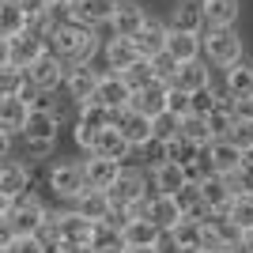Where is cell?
Masks as SVG:
<instances>
[{
    "instance_id": "6da1fadb",
    "label": "cell",
    "mask_w": 253,
    "mask_h": 253,
    "mask_svg": "<svg viewBox=\"0 0 253 253\" xmlns=\"http://www.w3.org/2000/svg\"><path fill=\"white\" fill-rule=\"evenodd\" d=\"M45 45H49L64 64H84V61H95L98 53V34L95 27H87V23H64L57 31L45 34Z\"/></svg>"
},
{
    "instance_id": "7a4b0ae2",
    "label": "cell",
    "mask_w": 253,
    "mask_h": 253,
    "mask_svg": "<svg viewBox=\"0 0 253 253\" xmlns=\"http://www.w3.org/2000/svg\"><path fill=\"white\" fill-rule=\"evenodd\" d=\"M201 53L208 57V64L227 68L231 61L242 57V38L234 27H204L201 31Z\"/></svg>"
},
{
    "instance_id": "3957f363",
    "label": "cell",
    "mask_w": 253,
    "mask_h": 253,
    "mask_svg": "<svg viewBox=\"0 0 253 253\" xmlns=\"http://www.w3.org/2000/svg\"><path fill=\"white\" fill-rule=\"evenodd\" d=\"M204 163H208L211 174L234 178V174L246 167V151L238 148L231 136H215V140H208V144H204Z\"/></svg>"
},
{
    "instance_id": "277c9868",
    "label": "cell",
    "mask_w": 253,
    "mask_h": 253,
    "mask_svg": "<svg viewBox=\"0 0 253 253\" xmlns=\"http://www.w3.org/2000/svg\"><path fill=\"white\" fill-rule=\"evenodd\" d=\"M4 215H8L15 234H38V227H42V219H45V204L27 189V193H19V197H11Z\"/></svg>"
},
{
    "instance_id": "5b68a950",
    "label": "cell",
    "mask_w": 253,
    "mask_h": 253,
    "mask_svg": "<svg viewBox=\"0 0 253 253\" xmlns=\"http://www.w3.org/2000/svg\"><path fill=\"white\" fill-rule=\"evenodd\" d=\"M110 204L114 208H136L144 197H148V178L140 174V170H117V178L110 181V189H106Z\"/></svg>"
},
{
    "instance_id": "8992f818",
    "label": "cell",
    "mask_w": 253,
    "mask_h": 253,
    "mask_svg": "<svg viewBox=\"0 0 253 253\" xmlns=\"http://www.w3.org/2000/svg\"><path fill=\"white\" fill-rule=\"evenodd\" d=\"M23 72H27V80H31L42 95H49V91H57V87H61V80H64V61L49 49V45H45V49L38 53V57L23 68Z\"/></svg>"
},
{
    "instance_id": "52a82bcc",
    "label": "cell",
    "mask_w": 253,
    "mask_h": 253,
    "mask_svg": "<svg viewBox=\"0 0 253 253\" xmlns=\"http://www.w3.org/2000/svg\"><path fill=\"white\" fill-rule=\"evenodd\" d=\"M201 227H204V250H208V246L238 250V242H242V231L231 223L227 211H204V215H201Z\"/></svg>"
},
{
    "instance_id": "ba28073f",
    "label": "cell",
    "mask_w": 253,
    "mask_h": 253,
    "mask_svg": "<svg viewBox=\"0 0 253 253\" xmlns=\"http://www.w3.org/2000/svg\"><path fill=\"white\" fill-rule=\"evenodd\" d=\"M110 125H114L117 132L128 140V148H140L144 140H151V117L140 114V110H132V106L114 110V121H110Z\"/></svg>"
},
{
    "instance_id": "9c48e42d",
    "label": "cell",
    "mask_w": 253,
    "mask_h": 253,
    "mask_svg": "<svg viewBox=\"0 0 253 253\" xmlns=\"http://www.w3.org/2000/svg\"><path fill=\"white\" fill-rule=\"evenodd\" d=\"M167 91H170L167 80L151 76L148 84L132 87V95H128V106H132V110H140V114H148V117H155V114H163V110H167Z\"/></svg>"
},
{
    "instance_id": "30bf717a",
    "label": "cell",
    "mask_w": 253,
    "mask_h": 253,
    "mask_svg": "<svg viewBox=\"0 0 253 253\" xmlns=\"http://www.w3.org/2000/svg\"><path fill=\"white\" fill-rule=\"evenodd\" d=\"M53 223H57V242L68 246V250H80L87 246V234H91V223L95 219H84L80 211H53Z\"/></svg>"
},
{
    "instance_id": "8fae6325",
    "label": "cell",
    "mask_w": 253,
    "mask_h": 253,
    "mask_svg": "<svg viewBox=\"0 0 253 253\" xmlns=\"http://www.w3.org/2000/svg\"><path fill=\"white\" fill-rule=\"evenodd\" d=\"M197 193H201V204L204 211H223L227 204H231L234 197V181L231 178H223V174H204L201 181H197Z\"/></svg>"
},
{
    "instance_id": "7c38bea8",
    "label": "cell",
    "mask_w": 253,
    "mask_h": 253,
    "mask_svg": "<svg viewBox=\"0 0 253 253\" xmlns=\"http://www.w3.org/2000/svg\"><path fill=\"white\" fill-rule=\"evenodd\" d=\"M211 84V64L201 61V57H193V61H181L178 68H174V76H170V87H178V91H185V95H197L201 87Z\"/></svg>"
},
{
    "instance_id": "4fadbf2b",
    "label": "cell",
    "mask_w": 253,
    "mask_h": 253,
    "mask_svg": "<svg viewBox=\"0 0 253 253\" xmlns=\"http://www.w3.org/2000/svg\"><path fill=\"white\" fill-rule=\"evenodd\" d=\"M128 95H132V87L125 84V76L121 72H106V76H98L91 102L106 106V110H121V106H128Z\"/></svg>"
},
{
    "instance_id": "5bb4252c",
    "label": "cell",
    "mask_w": 253,
    "mask_h": 253,
    "mask_svg": "<svg viewBox=\"0 0 253 253\" xmlns=\"http://www.w3.org/2000/svg\"><path fill=\"white\" fill-rule=\"evenodd\" d=\"M64 91L76 98V102H91V95H95V84H98V72L91 68V61L84 64H64Z\"/></svg>"
},
{
    "instance_id": "9a60e30c",
    "label": "cell",
    "mask_w": 253,
    "mask_h": 253,
    "mask_svg": "<svg viewBox=\"0 0 253 253\" xmlns=\"http://www.w3.org/2000/svg\"><path fill=\"white\" fill-rule=\"evenodd\" d=\"M49 189L57 193L61 201L80 197V193L87 189L84 185V167H80V163H57V167L49 170Z\"/></svg>"
},
{
    "instance_id": "2e32d148",
    "label": "cell",
    "mask_w": 253,
    "mask_h": 253,
    "mask_svg": "<svg viewBox=\"0 0 253 253\" xmlns=\"http://www.w3.org/2000/svg\"><path fill=\"white\" fill-rule=\"evenodd\" d=\"M57 128H61L57 110H49V106H31L27 125H23L19 136H27V140H57Z\"/></svg>"
},
{
    "instance_id": "e0dca14e",
    "label": "cell",
    "mask_w": 253,
    "mask_h": 253,
    "mask_svg": "<svg viewBox=\"0 0 253 253\" xmlns=\"http://www.w3.org/2000/svg\"><path fill=\"white\" fill-rule=\"evenodd\" d=\"M167 234H170V242H174L178 253H201L204 250V227H201V219H193V215H181Z\"/></svg>"
},
{
    "instance_id": "ac0fdd59",
    "label": "cell",
    "mask_w": 253,
    "mask_h": 253,
    "mask_svg": "<svg viewBox=\"0 0 253 253\" xmlns=\"http://www.w3.org/2000/svg\"><path fill=\"white\" fill-rule=\"evenodd\" d=\"M87 151H91V155H106V159H117V163H121L132 148H128V140L121 136L114 125H102V128H95V132H91Z\"/></svg>"
},
{
    "instance_id": "d6986e66",
    "label": "cell",
    "mask_w": 253,
    "mask_h": 253,
    "mask_svg": "<svg viewBox=\"0 0 253 253\" xmlns=\"http://www.w3.org/2000/svg\"><path fill=\"white\" fill-rule=\"evenodd\" d=\"M114 121V110H106V106L98 102H80V121H76V144L80 148H87L91 144V132L102 125H110Z\"/></svg>"
},
{
    "instance_id": "ffe728a7",
    "label": "cell",
    "mask_w": 253,
    "mask_h": 253,
    "mask_svg": "<svg viewBox=\"0 0 253 253\" xmlns=\"http://www.w3.org/2000/svg\"><path fill=\"white\" fill-rule=\"evenodd\" d=\"M8 45H11V61L19 64V68H27V64L38 57V53L45 49V34L38 31V27H27V31H19V34H11L8 38Z\"/></svg>"
},
{
    "instance_id": "44dd1931",
    "label": "cell",
    "mask_w": 253,
    "mask_h": 253,
    "mask_svg": "<svg viewBox=\"0 0 253 253\" xmlns=\"http://www.w3.org/2000/svg\"><path fill=\"white\" fill-rule=\"evenodd\" d=\"M132 38V45H136V53L148 61V57H155V53H163V42H167V23L159 19H144L136 27V31L128 34Z\"/></svg>"
},
{
    "instance_id": "7402d4cb",
    "label": "cell",
    "mask_w": 253,
    "mask_h": 253,
    "mask_svg": "<svg viewBox=\"0 0 253 253\" xmlns=\"http://www.w3.org/2000/svg\"><path fill=\"white\" fill-rule=\"evenodd\" d=\"M144 215H148L159 231L167 234L170 227L181 219V208H178V201H174L170 193H155V197H148V201H144Z\"/></svg>"
},
{
    "instance_id": "603a6c76",
    "label": "cell",
    "mask_w": 253,
    "mask_h": 253,
    "mask_svg": "<svg viewBox=\"0 0 253 253\" xmlns=\"http://www.w3.org/2000/svg\"><path fill=\"white\" fill-rule=\"evenodd\" d=\"M121 238H125V250L128 246H159L163 231H159L144 211H136V215H128V219L121 223Z\"/></svg>"
},
{
    "instance_id": "cb8c5ba5",
    "label": "cell",
    "mask_w": 253,
    "mask_h": 253,
    "mask_svg": "<svg viewBox=\"0 0 253 253\" xmlns=\"http://www.w3.org/2000/svg\"><path fill=\"white\" fill-rule=\"evenodd\" d=\"M80 167H84V185L87 189H110V181L117 178L121 163H117V159H106V155H91V159H84Z\"/></svg>"
},
{
    "instance_id": "d4e9b609",
    "label": "cell",
    "mask_w": 253,
    "mask_h": 253,
    "mask_svg": "<svg viewBox=\"0 0 253 253\" xmlns=\"http://www.w3.org/2000/svg\"><path fill=\"white\" fill-rule=\"evenodd\" d=\"M87 250L91 253H125V238H121V227L106 219L91 223V234H87Z\"/></svg>"
},
{
    "instance_id": "484cf974",
    "label": "cell",
    "mask_w": 253,
    "mask_h": 253,
    "mask_svg": "<svg viewBox=\"0 0 253 253\" xmlns=\"http://www.w3.org/2000/svg\"><path fill=\"white\" fill-rule=\"evenodd\" d=\"M117 0H72V19L76 23H87V27H106L110 15H114Z\"/></svg>"
},
{
    "instance_id": "4316f807",
    "label": "cell",
    "mask_w": 253,
    "mask_h": 253,
    "mask_svg": "<svg viewBox=\"0 0 253 253\" xmlns=\"http://www.w3.org/2000/svg\"><path fill=\"white\" fill-rule=\"evenodd\" d=\"M163 49H167L178 64H181V61H193V57H201V34L167 27V42H163Z\"/></svg>"
},
{
    "instance_id": "83f0119b",
    "label": "cell",
    "mask_w": 253,
    "mask_h": 253,
    "mask_svg": "<svg viewBox=\"0 0 253 253\" xmlns=\"http://www.w3.org/2000/svg\"><path fill=\"white\" fill-rule=\"evenodd\" d=\"M167 27L201 34L204 31V8H201V0H178V4L170 8V23H167Z\"/></svg>"
},
{
    "instance_id": "f1b7e54d",
    "label": "cell",
    "mask_w": 253,
    "mask_h": 253,
    "mask_svg": "<svg viewBox=\"0 0 253 253\" xmlns=\"http://www.w3.org/2000/svg\"><path fill=\"white\" fill-rule=\"evenodd\" d=\"M144 19H148V11L140 8L136 0H117V8H114V15H110V23H106V27H114V34L128 38V34L136 31Z\"/></svg>"
},
{
    "instance_id": "f546056e",
    "label": "cell",
    "mask_w": 253,
    "mask_h": 253,
    "mask_svg": "<svg viewBox=\"0 0 253 253\" xmlns=\"http://www.w3.org/2000/svg\"><path fill=\"white\" fill-rule=\"evenodd\" d=\"M102 53H106V68H110V72H125V68H132V64L140 61L132 38H121V34H114Z\"/></svg>"
},
{
    "instance_id": "4dcf8cb0",
    "label": "cell",
    "mask_w": 253,
    "mask_h": 253,
    "mask_svg": "<svg viewBox=\"0 0 253 253\" xmlns=\"http://www.w3.org/2000/svg\"><path fill=\"white\" fill-rule=\"evenodd\" d=\"M227 95L231 98H253V61L238 57L227 64Z\"/></svg>"
},
{
    "instance_id": "1f68e13d",
    "label": "cell",
    "mask_w": 253,
    "mask_h": 253,
    "mask_svg": "<svg viewBox=\"0 0 253 253\" xmlns=\"http://www.w3.org/2000/svg\"><path fill=\"white\" fill-rule=\"evenodd\" d=\"M31 189V170L15 163V159H0V193H8V197H19V193Z\"/></svg>"
},
{
    "instance_id": "d6a6232c",
    "label": "cell",
    "mask_w": 253,
    "mask_h": 253,
    "mask_svg": "<svg viewBox=\"0 0 253 253\" xmlns=\"http://www.w3.org/2000/svg\"><path fill=\"white\" fill-rule=\"evenodd\" d=\"M27 114H31V106L23 102L19 95H0V128L4 132H23V125H27Z\"/></svg>"
},
{
    "instance_id": "836d02e7",
    "label": "cell",
    "mask_w": 253,
    "mask_h": 253,
    "mask_svg": "<svg viewBox=\"0 0 253 253\" xmlns=\"http://www.w3.org/2000/svg\"><path fill=\"white\" fill-rule=\"evenodd\" d=\"M204 8V27H234L242 4L238 0H201Z\"/></svg>"
},
{
    "instance_id": "e575fe53",
    "label": "cell",
    "mask_w": 253,
    "mask_h": 253,
    "mask_svg": "<svg viewBox=\"0 0 253 253\" xmlns=\"http://www.w3.org/2000/svg\"><path fill=\"white\" fill-rule=\"evenodd\" d=\"M151 181H155L159 193H174V189H181L189 178H185V167H181V163L163 159V163H155V167H151Z\"/></svg>"
},
{
    "instance_id": "d590c367",
    "label": "cell",
    "mask_w": 253,
    "mask_h": 253,
    "mask_svg": "<svg viewBox=\"0 0 253 253\" xmlns=\"http://www.w3.org/2000/svg\"><path fill=\"white\" fill-rule=\"evenodd\" d=\"M68 204H72V211H80L84 219H106V211H110V197H106V189H84Z\"/></svg>"
},
{
    "instance_id": "8d00e7d4",
    "label": "cell",
    "mask_w": 253,
    "mask_h": 253,
    "mask_svg": "<svg viewBox=\"0 0 253 253\" xmlns=\"http://www.w3.org/2000/svg\"><path fill=\"white\" fill-rule=\"evenodd\" d=\"M223 211L231 215V223L238 227V231H253V193H246V189H234L231 204H227Z\"/></svg>"
},
{
    "instance_id": "74e56055",
    "label": "cell",
    "mask_w": 253,
    "mask_h": 253,
    "mask_svg": "<svg viewBox=\"0 0 253 253\" xmlns=\"http://www.w3.org/2000/svg\"><path fill=\"white\" fill-rule=\"evenodd\" d=\"M31 27V19H27V11L19 8V0H0V34L4 38H11V34H19Z\"/></svg>"
},
{
    "instance_id": "f35d334b",
    "label": "cell",
    "mask_w": 253,
    "mask_h": 253,
    "mask_svg": "<svg viewBox=\"0 0 253 253\" xmlns=\"http://www.w3.org/2000/svg\"><path fill=\"white\" fill-rule=\"evenodd\" d=\"M178 136L193 140V144H201V148L211 140L208 121H204V114H201V110H189V114H181V117H178Z\"/></svg>"
},
{
    "instance_id": "ab89813d",
    "label": "cell",
    "mask_w": 253,
    "mask_h": 253,
    "mask_svg": "<svg viewBox=\"0 0 253 253\" xmlns=\"http://www.w3.org/2000/svg\"><path fill=\"white\" fill-rule=\"evenodd\" d=\"M170 197L178 201L181 215H193V219H201V215H204V204H201V193H197V181H185V185H181V189H174Z\"/></svg>"
},
{
    "instance_id": "60d3db41",
    "label": "cell",
    "mask_w": 253,
    "mask_h": 253,
    "mask_svg": "<svg viewBox=\"0 0 253 253\" xmlns=\"http://www.w3.org/2000/svg\"><path fill=\"white\" fill-rule=\"evenodd\" d=\"M201 144H193V140L185 136H170L167 140V159H174V163H181V167H189L193 159H201Z\"/></svg>"
},
{
    "instance_id": "b9f144b4",
    "label": "cell",
    "mask_w": 253,
    "mask_h": 253,
    "mask_svg": "<svg viewBox=\"0 0 253 253\" xmlns=\"http://www.w3.org/2000/svg\"><path fill=\"white\" fill-rule=\"evenodd\" d=\"M204 121H208V132H211V140H215V136H227V132H231L234 114H231L227 102H219V106H211L208 114H204Z\"/></svg>"
},
{
    "instance_id": "7bdbcfd3",
    "label": "cell",
    "mask_w": 253,
    "mask_h": 253,
    "mask_svg": "<svg viewBox=\"0 0 253 253\" xmlns=\"http://www.w3.org/2000/svg\"><path fill=\"white\" fill-rule=\"evenodd\" d=\"M23 80H27V72H23L15 61L0 64V95H15V91L23 87Z\"/></svg>"
},
{
    "instance_id": "ee69618b",
    "label": "cell",
    "mask_w": 253,
    "mask_h": 253,
    "mask_svg": "<svg viewBox=\"0 0 253 253\" xmlns=\"http://www.w3.org/2000/svg\"><path fill=\"white\" fill-rule=\"evenodd\" d=\"M227 136H231L242 151H250L253 148V117H234V125H231Z\"/></svg>"
},
{
    "instance_id": "f6af8a7d",
    "label": "cell",
    "mask_w": 253,
    "mask_h": 253,
    "mask_svg": "<svg viewBox=\"0 0 253 253\" xmlns=\"http://www.w3.org/2000/svg\"><path fill=\"white\" fill-rule=\"evenodd\" d=\"M151 136H155V140L178 136V117L167 114V110H163V114H155V117H151Z\"/></svg>"
},
{
    "instance_id": "bcb514c9",
    "label": "cell",
    "mask_w": 253,
    "mask_h": 253,
    "mask_svg": "<svg viewBox=\"0 0 253 253\" xmlns=\"http://www.w3.org/2000/svg\"><path fill=\"white\" fill-rule=\"evenodd\" d=\"M4 250L8 253H45V246H42L38 234H11V242Z\"/></svg>"
},
{
    "instance_id": "7dc6e473",
    "label": "cell",
    "mask_w": 253,
    "mask_h": 253,
    "mask_svg": "<svg viewBox=\"0 0 253 253\" xmlns=\"http://www.w3.org/2000/svg\"><path fill=\"white\" fill-rule=\"evenodd\" d=\"M193 110V95H185V91H178V87H170L167 91V114L181 117V114H189Z\"/></svg>"
},
{
    "instance_id": "c3c4849f",
    "label": "cell",
    "mask_w": 253,
    "mask_h": 253,
    "mask_svg": "<svg viewBox=\"0 0 253 253\" xmlns=\"http://www.w3.org/2000/svg\"><path fill=\"white\" fill-rule=\"evenodd\" d=\"M148 64H151V72H155L159 80H167V84H170V76H174V68H178V61H174L167 49L155 53V57H148Z\"/></svg>"
},
{
    "instance_id": "681fc988",
    "label": "cell",
    "mask_w": 253,
    "mask_h": 253,
    "mask_svg": "<svg viewBox=\"0 0 253 253\" xmlns=\"http://www.w3.org/2000/svg\"><path fill=\"white\" fill-rule=\"evenodd\" d=\"M223 98H219V91H215V87H201V91H197V95H193V110H201V114H208L211 106H219Z\"/></svg>"
},
{
    "instance_id": "f907efd6",
    "label": "cell",
    "mask_w": 253,
    "mask_h": 253,
    "mask_svg": "<svg viewBox=\"0 0 253 253\" xmlns=\"http://www.w3.org/2000/svg\"><path fill=\"white\" fill-rule=\"evenodd\" d=\"M27 140V136H23ZM53 144H57V140H27V155L31 159H45L53 151Z\"/></svg>"
},
{
    "instance_id": "816d5d0a",
    "label": "cell",
    "mask_w": 253,
    "mask_h": 253,
    "mask_svg": "<svg viewBox=\"0 0 253 253\" xmlns=\"http://www.w3.org/2000/svg\"><path fill=\"white\" fill-rule=\"evenodd\" d=\"M19 8L27 11V19H31V23H38V19H42V11H45V0H19Z\"/></svg>"
},
{
    "instance_id": "f5cc1de1",
    "label": "cell",
    "mask_w": 253,
    "mask_h": 253,
    "mask_svg": "<svg viewBox=\"0 0 253 253\" xmlns=\"http://www.w3.org/2000/svg\"><path fill=\"white\" fill-rule=\"evenodd\" d=\"M231 114L234 117H253V98H231Z\"/></svg>"
},
{
    "instance_id": "db71d44e",
    "label": "cell",
    "mask_w": 253,
    "mask_h": 253,
    "mask_svg": "<svg viewBox=\"0 0 253 253\" xmlns=\"http://www.w3.org/2000/svg\"><path fill=\"white\" fill-rule=\"evenodd\" d=\"M11 234H15V231H11V223H8V215H0V250H4V246L11 242Z\"/></svg>"
},
{
    "instance_id": "11a10c76",
    "label": "cell",
    "mask_w": 253,
    "mask_h": 253,
    "mask_svg": "<svg viewBox=\"0 0 253 253\" xmlns=\"http://www.w3.org/2000/svg\"><path fill=\"white\" fill-rule=\"evenodd\" d=\"M11 61V45H8V38L0 34V64H8Z\"/></svg>"
},
{
    "instance_id": "9f6ffc18",
    "label": "cell",
    "mask_w": 253,
    "mask_h": 253,
    "mask_svg": "<svg viewBox=\"0 0 253 253\" xmlns=\"http://www.w3.org/2000/svg\"><path fill=\"white\" fill-rule=\"evenodd\" d=\"M11 151V132H4V128H0V159L8 155Z\"/></svg>"
},
{
    "instance_id": "6f0895ef",
    "label": "cell",
    "mask_w": 253,
    "mask_h": 253,
    "mask_svg": "<svg viewBox=\"0 0 253 253\" xmlns=\"http://www.w3.org/2000/svg\"><path fill=\"white\" fill-rule=\"evenodd\" d=\"M242 253H253V231H242V242H238Z\"/></svg>"
},
{
    "instance_id": "680465c9",
    "label": "cell",
    "mask_w": 253,
    "mask_h": 253,
    "mask_svg": "<svg viewBox=\"0 0 253 253\" xmlns=\"http://www.w3.org/2000/svg\"><path fill=\"white\" fill-rule=\"evenodd\" d=\"M125 253H159V246H128Z\"/></svg>"
},
{
    "instance_id": "91938a15",
    "label": "cell",
    "mask_w": 253,
    "mask_h": 253,
    "mask_svg": "<svg viewBox=\"0 0 253 253\" xmlns=\"http://www.w3.org/2000/svg\"><path fill=\"white\" fill-rule=\"evenodd\" d=\"M45 253H72V250H68V246H61V242H57V246H45Z\"/></svg>"
},
{
    "instance_id": "94428289",
    "label": "cell",
    "mask_w": 253,
    "mask_h": 253,
    "mask_svg": "<svg viewBox=\"0 0 253 253\" xmlns=\"http://www.w3.org/2000/svg\"><path fill=\"white\" fill-rule=\"evenodd\" d=\"M8 204H11V197H8V193H0V215L8 211Z\"/></svg>"
},
{
    "instance_id": "6125c7cd",
    "label": "cell",
    "mask_w": 253,
    "mask_h": 253,
    "mask_svg": "<svg viewBox=\"0 0 253 253\" xmlns=\"http://www.w3.org/2000/svg\"><path fill=\"white\" fill-rule=\"evenodd\" d=\"M201 253H234V250H219V246H208V250H201Z\"/></svg>"
},
{
    "instance_id": "be15d7a7",
    "label": "cell",
    "mask_w": 253,
    "mask_h": 253,
    "mask_svg": "<svg viewBox=\"0 0 253 253\" xmlns=\"http://www.w3.org/2000/svg\"><path fill=\"white\" fill-rule=\"evenodd\" d=\"M246 163H250V167H253V148H250V151H246Z\"/></svg>"
},
{
    "instance_id": "e7e4bbea",
    "label": "cell",
    "mask_w": 253,
    "mask_h": 253,
    "mask_svg": "<svg viewBox=\"0 0 253 253\" xmlns=\"http://www.w3.org/2000/svg\"><path fill=\"white\" fill-rule=\"evenodd\" d=\"M0 253H8V250H0Z\"/></svg>"
}]
</instances>
